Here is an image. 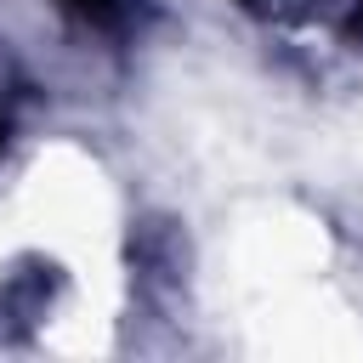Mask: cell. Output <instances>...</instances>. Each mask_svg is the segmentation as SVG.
<instances>
[{"mask_svg": "<svg viewBox=\"0 0 363 363\" xmlns=\"http://www.w3.org/2000/svg\"><path fill=\"white\" fill-rule=\"evenodd\" d=\"M244 6H255L261 17L289 23V28H335L363 11V0H244Z\"/></svg>", "mask_w": 363, "mask_h": 363, "instance_id": "cell-1", "label": "cell"}]
</instances>
